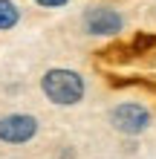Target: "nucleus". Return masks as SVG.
Listing matches in <instances>:
<instances>
[{
    "instance_id": "obj_3",
    "label": "nucleus",
    "mask_w": 156,
    "mask_h": 159,
    "mask_svg": "<svg viewBox=\"0 0 156 159\" xmlns=\"http://www.w3.org/2000/svg\"><path fill=\"white\" fill-rule=\"evenodd\" d=\"M81 26H84L87 35L110 38V35H118L124 29V17H122V12H116L113 6H90L87 12L81 15Z\"/></svg>"
},
{
    "instance_id": "obj_1",
    "label": "nucleus",
    "mask_w": 156,
    "mask_h": 159,
    "mask_svg": "<svg viewBox=\"0 0 156 159\" xmlns=\"http://www.w3.org/2000/svg\"><path fill=\"white\" fill-rule=\"evenodd\" d=\"M41 93L58 107H72L87 96L84 75L67 67H52L41 75Z\"/></svg>"
},
{
    "instance_id": "obj_6",
    "label": "nucleus",
    "mask_w": 156,
    "mask_h": 159,
    "mask_svg": "<svg viewBox=\"0 0 156 159\" xmlns=\"http://www.w3.org/2000/svg\"><path fill=\"white\" fill-rule=\"evenodd\" d=\"M38 6H43V9H61V6H67L69 0H35Z\"/></svg>"
},
{
    "instance_id": "obj_2",
    "label": "nucleus",
    "mask_w": 156,
    "mask_h": 159,
    "mask_svg": "<svg viewBox=\"0 0 156 159\" xmlns=\"http://www.w3.org/2000/svg\"><path fill=\"white\" fill-rule=\"evenodd\" d=\"M110 125L124 136H139L153 125V113L139 101H122L110 110Z\"/></svg>"
},
{
    "instance_id": "obj_5",
    "label": "nucleus",
    "mask_w": 156,
    "mask_h": 159,
    "mask_svg": "<svg viewBox=\"0 0 156 159\" xmlns=\"http://www.w3.org/2000/svg\"><path fill=\"white\" fill-rule=\"evenodd\" d=\"M17 23H20V9L12 0H0V32L15 29Z\"/></svg>"
},
{
    "instance_id": "obj_4",
    "label": "nucleus",
    "mask_w": 156,
    "mask_h": 159,
    "mask_svg": "<svg viewBox=\"0 0 156 159\" xmlns=\"http://www.w3.org/2000/svg\"><path fill=\"white\" fill-rule=\"evenodd\" d=\"M38 136V119L29 113H9L0 116V142L6 145H26Z\"/></svg>"
}]
</instances>
